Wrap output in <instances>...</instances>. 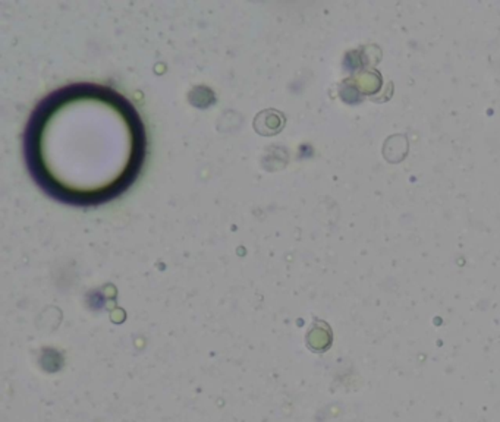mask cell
<instances>
[{
  "instance_id": "obj_1",
  "label": "cell",
  "mask_w": 500,
  "mask_h": 422,
  "mask_svg": "<svg viewBox=\"0 0 500 422\" xmlns=\"http://www.w3.org/2000/svg\"><path fill=\"white\" fill-rule=\"evenodd\" d=\"M22 150L31 179L47 197L90 209L134 185L146 163L147 134L125 95L102 84L75 82L34 107Z\"/></svg>"
}]
</instances>
